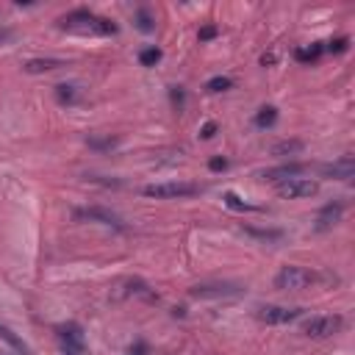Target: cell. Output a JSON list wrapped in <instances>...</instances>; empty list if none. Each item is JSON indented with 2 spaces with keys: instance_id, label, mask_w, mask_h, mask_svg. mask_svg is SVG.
Returning a JSON list of instances; mask_svg holds the SVG:
<instances>
[{
  "instance_id": "24",
  "label": "cell",
  "mask_w": 355,
  "mask_h": 355,
  "mask_svg": "<svg viewBox=\"0 0 355 355\" xmlns=\"http://www.w3.org/2000/svg\"><path fill=\"white\" fill-rule=\"evenodd\" d=\"M214 133H216V125H214V122H205V125H202V130H200V136H202V139H211Z\"/></svg>"
},
{
  "instance_id": "5",
  "label": "cell",
  "mask_w": 355,
  "mask_h": 355,
  "mask_svg": "<svg viewBox=\"0 0 355 355\" xmlns=\"http://www.w3.org/2000/svg\"><path fill=\"white\" fill-rule=\"evenodd\" d=\"M341 327H344V319L338 313H333V316H313V319H308L302 330H305L308 338H330Z\"/></svg>"
},
{
  "instance_id": "8",
  "label": "cell",
  "mask_w": 355,
  "mask_h": 355,
  "mask_svg": "<svg viewBox=\"0 0 355 355\" xmlns=\"http://www.w3.org/2000/svg\"><path fill=\"white\" fill-rule=\"evenodd\" d=\"M352 172H355V161H352L349 155H344V158H338V161L322 166V175H324V178H333V180H349Z\"/></svg>"
},
{
  "instance_id": "3",
  "label": "cell",
  "mask_w": 355,
  "mask_h": 355,
  "mask_svg": "<svg viewBox=\"0 0 355 355\" xmlns=\"http://www.w3.org/2000/svg\"><path fill=\"white\" fill-rule=\"evenodd\" d=\"M200 186L194 183H183V180H172V183H153V186H144L141 194L144 197H155V200H175V197H191L197 194Z\"/></svg>"
},
{
  "instance_id": "11",
  "label": "cell",
  "mask_w": 355,
  "mask_h": 355,
  "mask_svg": "<svg viewBox=\"0 0 355 355\" xmlns=\"http://www.w3.org/2000/svg\"><path fill=\"white\" fill-rule=\"evenodd\" d=\"M58 67H64V61H58V58H31V61H25V72H31V75L50 72V69H58Z\"/></svg>"
},
{
  "instance_id": "17",
  "label": "cell",
  "mask_w": 355,
  "mask_h": 355,
  "mask_svg": "<svg viewBox=\"0 0 355 355\" xmlns=\"http://www.w3.org/2000/svg\"><path fill=\"white\" fill-rule=\"evenodd\" d=\"M230 86H233V80L225 78V75H216V78H211V80L205 83L208 92H225V89H230Z\"/></svg>"
},
{
  "instance_id": "26",
  "label": "cell",
  "mask_w": 355,
  "mask_h": 355,
  "mask_svg": "<svg viewBox=\"0 0 355 355\" xmlns=\"http://www.w3.org/2000/svg\"><path fill=\"white\" fill-rule=\"evenodd\" d=\"M208 166H211L214 172H219V169H225V166H227V161H225V158H211V164H208Z\"/></svg>"
},
{
  "instance_id": "18",
  "label": "cell",
  "mask_w": 355,
  "mask_h": 355,
  "mask_svg": "<svg viewBox=\"0 0 355 355\" xmlns=\"http://www.w3.org/2000/svg\"><path fill=\"white\" fill-rule=\"evenodd\" d=\"M300 150H302V141H280V144H275L272 153L275 155H286V153L291 155V153H300Z\"/></svg>"
},
{
  "instance_id": "21",
  "label": "cell",
  "mask_w": 355,
  "mask_h": 355,
  "mask_svg": "<svg viewBox=\"0 0 355 355\" xmlns=\"http://www.w3.org/2000/svg\"><path fill=\"white\" fill-rule=\"evenodd\" d=\"M347 44H349V39H347V36H341V39H330L324 50H330V53H344V50H347Z\"/></svg>"
},
{
  "instance_id": "13",
  "label": "cell",
  "mask_w": 355,
  "mask_h": 355,
  "mask_svg": "<svg viewBox=\"0 0 355 355\" xmlns=\"http://www.w3.org/2000/svg\"><path fill=\"white\" fill-rule=\"evenodd\" d=\"M322 44H311V47H300L294 55H297V61H302V64H311V61H316L319 55H322Z\"/></svg>"
},
{
  "instance_id": "12",
  "label": "cell",
  "mask_w": 355,
  "mask_h": 355,
  "mask_svg": "<svg viewBox=\"0 0 355 355\" xmlns=\"http://www.w3.org/2000/svg\"><path fill=\"white\" fill-rule=\"evenodd\" d=\"M225 294H239L233 286H194L191 297H225Z\"/></svg>"
},
{
  "instance_id": "9",
  "label": "cell",
  "mask_w": 355,
  "mask_h": 355,
  "mask_svg": "<svg viewBox=\"0 0 355 355\" xmlns=\"http://www.w3.org/2000/svg\"><path fill=\"white\" fill-rule=\"evenodd\" d=\"M341 211H344L341 202H327V205L319 211V216H316V230H327V227H333V225L341 219Z\"/></svg>"
},
{
  "instance_id": "16",
  "label": "cell",
  "mask_w": 355,
  "mask_h": 355,
  "mask_svg": "<svg viewBox=\"0 0 355 355\" xmlns=\"http://www.w3.org/2000/svg\"><path fill=\"white\" fill-rule=\"evenodd\" d=\"M139 61H141L144 67H153V64L161 61V50H158V47H147V50L139 53Z\"/></svg>"
},
{
  "instance_id": "1",
  "label": "cell",
  "mask_w": 355,
  "mask_h": 355,
  "mask_svg": "<svg viewBox=\"0 0 355 355\" xmlns=\"http://www.w3.org/2000/svg\"><path fill=\"white\" fill-rule=\"evenodd\" d=\"M58 28L61 31H69V33H80V36H114L116 33V25L105 17H97L92 11H69L67 17L58 19Z\"/></svg>"
},
{
  "instance_id": "15",
  "label": "cell",
  "mask_w": 355,
  "mask_h": 355,
  "mask_svg": "<svg viewBox=\"0 0 355 355\" xmlns=\"http://www.w3.org/2000/svg\"><path fill=\"white\" fill-rule=\"evenodd\" d=\"M275 119H277V108H275V105H266V108H261V111H258V116H255V122H258L261 128L272 125Z\"/></svg>"
},
{
  "instance_id": "10",
  "label": "cell",
  "mask_w": 355,
  "mask_h": 355,
  "mask_svg": "<svg viewBox=\"0 0 355 355\" xmlns=\"http://www.w3.org/2000/svg\"><path fill=\"white\" fill-rule=\"evenodd\" d=\"M300 172H305V164H283V166L261 172V178L263 180H286V178H297Z\"/></svg>"
},
{
  "instance_id": "14",
  "label": "cell",
  "mask_w": 355,
  "mask_h": 355,
  "mask_svg": "<svg viewBox=\"0 0 355 355\" xmlns=\"http://www.w3.org/2000/svg\"><path fill=\"white\" fill-rule=\"evenodd\" d=\"M61 338H64L67 344H72V347H80V344H83V338H80V330H78L75 324H67V327H61Z\"/></svg>"
},
{
  "instance_id": "25",
  "label": "cell",
  "mask_w": 355,
  "mask_h": 355,
  "mask_svg": "<svg viewBox=\"0 0 355 355\" xmlns=\"http://www.w3.org/2000/svg\"><path fill=\"white\" fill-rule=\"evenodd\" d=\"M214 36H216V28H214V25H205V28L200 31V39H202V42H205V39H214Z\"/></svg>"
},
{
  "instance_id": "6",
  "label": "cell",
  "mask_w": 355,
  "mask_h": 355,
  "mask_svg": "<svg viewBox=\"0 0 355 355\" xmlns=\"http://www.w3.org/2000/svg\"><path fill=\"white\" fill-rule=\"evenodd\" d=\"M75 219H83V222H97V225H105V227H116L122 230V222L116 214H111L108 208H100V205H86V208H75L72 211Z\"/></svg>"
},
{
  "instance_id": "2",
  "label": "cell",
  "mask_w": 355,
  "mask_h": 355,
  "mask_svg": "<svg viewBox=\"0 0 355 355\" xmlns=\"http://www.w3.org/2000/svg\"><path fill=\"white\" fill-rule=\"evenodd\" d=\"M324 275L319 272H311L305 266H283L277 275H275V288L280 291H300V288H308L313 286L316 280H322Z\"/></svg>"
},
{
  "instance_id": "23",
  "label": "cell",
  "mask_w": 355,
  "mask_h": 355,
  "mask_svg": "<svg viewBox=\"0 0 355 355\" xmlns=\"http://www.w3.org/2000/svg\"><path fill=\"white\" fill-rule=\"evenodd\" d=\"M75 86H58V100H67V103H72L75 100V92H72Z\"/></svg>"
},
{
  "instance_id": "20",
  "label": "cell",
  "mask_w": 355,
  "mask_h": 355,
  "mask_svg": "<svg viewBox=\"0 0 355 355\" xmlns=\"http://www.w3.org/2000/svg\"><path fill=\"white\" fill-rule=\"evenodd\" d=\"M225 202H227L230 208H236V211H252V208H255V205H250V202L239 200V197H236L233 191H227V194H225Z\"/></svg>"
},
{
  "instance_id": "4",
  "label": "cell",
  "mask_w": 355,
  "mask_h": 355,
  "mask_svg": "<svg viewBox=\"0 0 355 355\" xmlns=\"http://www.w3.org/2000/svg\"><path fill=\"white\" fill-rule=\"evenodd\" d=\"M319 191V183L311 178H286L277 183V194L286 200H302V197H313Z\"/></svg>"
},
{
  "instance_id": "22",
  "label": "cell",
  "mask_w": 355,
  "mask_h": 355,
  "mask_svg": "<svg viewBox=\"0 0 355 355\" xmlns=\"http://www.w3.org/2000/svg\"><path fill=\"white\" fill-rule=\"evenodd\" d=\"M139 28H141V31H153V19H150V14H147L144 8L139 11Z\"/></svg>"
},
{
  "instance_id": "7",
  "label": "cell",
  "mask_w": 355,
  "mask_h": 355,
  "mask_svg": "<svg viewBox=\"0 0 355 355\" xmlns=\"http://www.w3.org/2000/svg\"><path fill=\"white\" fill-rule=\"evenodd\" d=\"M300 313H302L300 308H283V305H263V308H258V319L266 322V324H288Z\"/></svg>"
},
{
  "instance_id": "19",
  "label": "cell",
  "mask_w": 355,
  "mask_h": 355,
  "mask_svg": "<svg viewBox=\"0 0 355 355\" xmlns=\"http://www.w3.org/2000/svg\"><path fill=\"white\" fill-rule=\"evenodd\" d=\"M0 338H3L6 344H11L14 349H22V352H25V344H22V341H19V338H17V336H14V333H11L6 324H0Z\"/></svg>"
}]
</instances>
